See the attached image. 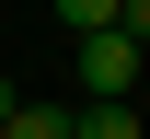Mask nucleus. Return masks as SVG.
<instances>
[{"instance_id": "nucleus-6", "label": "nucleus", "mask_w": 150, "mask_h": 139, "mask_svg": "<svg viewBox=\"0 0 150 139\" xmlns=\"http://www.w3.org/2000/svg\"><path fill=\"white\" fill-rule=\"evenodd\" d=\"M12 104H23V93H12V81H0V116H12Z\"/></svg>"}, {"instance_id": "nucleus-4", "label": "nucleus", "mask_w": 150, "mask_h": 139, "mask_svg": "<svg viewBox=\"0 0 150 139\" xmlns=\"http://www.w3.org/2000/svg\"><path fill=\"white\" fill-rule=\"evenodd\" d=\"M58 23H69V35H104V23H115V0H58Z\"/></svg>"}, {"instance_id": "nucleus-2", "label": "nucleus", "mask_w": 150, "mask_h": 139, "mask_svg": "<svg viewBox=\"0 0 150 139\" xmlns=\"http://www.w3.org/2000/svg\"><path fill=\"white\" fill-rule=\"evenodd\" d=\"M0 139H69V104H12Z\"/></svg>"}, {"instance_id": "nucleus-3", "label": "nucleus", "mask_w": 150, "mask_h": 139, "mask_svg": "<svg viewBox=\"0 0 150 139\" xmlns=\"http://www.w3.org/2000/svg\"><path fill=\"white\" fill-rule=\"evenodd\" d=\"M69 139H139V104H81Z\"/></svg>"}, {"instance_id": "nucleus-1", "label": "nucleus", "mask_w": 150, "mask_h": 139, "mask_svg": "<svg viewBox=\"0 0 150 139\" xmlns=\"http://www.w3.org/2000/svg\"><path fill=\"white\" fill-rule=\"evenodd\" d=\"M69 70H81V93H93V104H127L139 70H150V46H127V35L104 23V35H69Z\"/></svg>"}, {"instance_id": "nucleus-5", "label": "nucleus", "mask_w": 150, "mask_h": 139, "mask_svg": "<svg viewBox=\"0 0 150 139\" xmlns=\"http://www.w3.org/2000/svg\"><path fill=\"white\" fill-rule=\"evenodd\" d=\"M115 35H127V46H150V0H115Z\"/></svg>"}]
</instances>
